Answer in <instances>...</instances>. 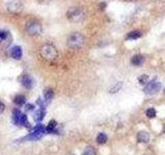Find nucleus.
Wrapping results in <instances>:
<instances>
[{"instance_id": "nucleus-1", "label": "nucleus", "mask_w": 165, "mask_h": 155, "mask_svg": "<svg viewBox=\"0 0 165 155\" xmlns=\"http://www.w3.org/2000/svg\"><path fill=\"white\" fill-rule=\"evenodd\" d=\"M66 17L69 21L73 22V23H79V22L84 21L85 18H86V12L82 7L72 6L68 8Z\"/></svg>"}, {"instance_id": "nucleus-2", "label": "nucleus", "mask_w": 165, "mask_h": 155, "mask_svg": "<svg viewBox=\"0 0 165 155\" xmlns=\"http://www.w3.org/2000/svg\"><path fill=\"white\" fill-rule=\"evenodd\" d=\"M40 56L44 60L47 61H53L56 60L58 57V50L57 48L52 44H44V46L40 48Z\"/></svg>"}, {"instance_id": "nucleus-3", "label": "nucleus", "mask_w": 165, "mask_h": 155, "mask_svg": "<svg viewBox=\"0 0 165 155\" xmlns=\"http://www.w3.org/2000/svg\"><path fill=\"white\" fill-rule=\"evenodd\" d=\"M85 41H86V38H85V36L81 32H73L68 36L67 46L70 49L79 50L85 45Z\"/></svg>"}, {"instance_id": "nucleus-4", "label": "nucleus", "mask_w": 165, "mask_h": 155, "mask_svg": "<svg viewBox=\"0 0 165 155\" xmlns=\"http://www.w3.org/2000/svg\"><path fill=\"white\" fill-rule=\"evenodd\" d=\"M25 30H26L27 34L30 36H37L40 35L42 32V26L36 20H31L28 21L25 25Z\"/></svg>"}, {"instance_id": "nucleus-5", "label": "nucleus", "mask_w": 165, "mask_h": 155, "mask_svg": "<svg viewBox=\"0 0 165 155\" xmlns=\"http://www.w3.org/2000/svg\"><path fill=\"white\" fill-rule=\"evenodd\" d=\"M6 10L8 13L13 14V15H20L24 10V5L19 0H13L6 4Z\"/></svg>"}, {"instance_id": "nucleus-6", "label": "nucleus", "mask_w": 165, "mask_h": 155, "mask_svg": "<svg viewBox=\"0 0 165 155\" xmlns=\"http://www.w3.org/2000/svg\"><path fill=\"white\" fill-rule=\"evenodd\" d=\"M161 89V83L158 81H152L149 84H147V86L144 87V91L148 95H154L156 93H158Z\"/></svg>"}, {"instance_id": "nucleus-7", "label": "nucleus", "mask_w": 165, "mask_h": 155, "mask_svg": "<svg viewBox=\"0 0 165 155\" xmlns=\"http://www.w3.org/2000/svg\"><path fill=\"white\" fill-rule=\"evenodd\" d=\"M20 82H21V84L26 89H31V88H33V86H34L33 78L31 77L30 75H27V74L23 75L22 77L20 78Z\"/></svg>"}, {"instance_id": "nucleus-8", "label": "nucleus", "mask_w": 165, "mask_h": 155, "mask_svg": "<svg viewBox=\"0 0 165 155\" xmlns=\"http://www.w3.org/2000/svg\"><path fill=\"white\" fill-rule=\"evenodd\" d=\"M10 56L11 58L16 59V60H20L23 56V50L20 46H13L10 49Z\"/></svg>"}, {"instance_id": "nucleus-9", "label": "nucleus", "mask_w": 165, "mask_h": 155, "mask_svg": "<svg viewBox=\"0 0 165 155\" xmlns=\"http://www.w3.org/2000/svg\"><path fill=\"white\" fill-rule=\"evenodd\" d=\"M41 137H42V134H40V132L33 131V132H31L30 134H28V136L21 139L20 141H22V142H26V141H38Z\"/></svg>"}, {"instance_id": "nucleus-10", "label": "nucleus", "mask_w": 165, "mask_h": 155, "mask_svg": "<svg viewBox=\"0 0 165 155\" xmlns=\"http://www.w3.org/2000/svg\"><path fill=\"white\" fill-rule=\"evenodd\" d=\"M144 62V57L143 55L140 54H137V55H134L133 57L131 58V63L133 64V65L135 66H140L143 65Z\"/></svg>"}, {"instance_id": "nucleus-11", "label": "nucleus", "mask_w": 165, "mask_h": 155, "mask_svg": "<svg viewBox=\"0 0 165 155\" xmlns=\"http://www.w3.org/2000/svg\"><path fill=\"white\" fill-rule=\"evenodd\" d=\"M137 141L139 143H149L150 134L147 131H139L137 134Z\"/></svg>"}, {"instance_id": "nucleus-12", "label": "nucleus", "mask_w": 165, "mask_h": 155, "mask_svg": "<svg viewBox=\"0 0 165 155\" xmlns=\"http://www.w3.org/2000/svg\"><path fill=\"white\" fill-rule=\"evenodd\" d=\"M45 116V109L44 108H39L38 111H36V113L34 114V120L35 122H40V121L44 119Z\"/></svg>"}, {"instance_id": "nucleus-13", "label": "nucleus", "mask_w": 165, "mask_h": 155, "mask_svg": "<svg viewBox=\"0 0 165 155\" xmlns=\"http://www.w3.org/2000/svg\"><path fill=\"white\" fill-rule=\"evenodd\" d=\"M56 126H57L56 121L55 120H51L49 122V124L47 125V127H45V132H47V134H55V132H57Z\"/></svg>"}, {"instance_id": "nucleus-14", "label": "nucleus", "mask_w": 165, "mask_h": 155, "mask_svg": "<svg viewBox=\"0 0 165 155\" xmlns=\"http://www.w3.org/2000/svg\"><path fill=\"white\" fill-rule=\"evenodd\" d=\"M44 101L47 103H50L52 101L53 97H54V91L51 88L49 89H45L44 93Z\"/></svg>"}, {"instance_id": "nucleus-15", "label": "nucleus", "mask_w": 165, "mask_h": 155, "mask_svg": "<svg viewBox=\"0 0 165 155\" xmlns=\"http://www.w3.org/2000/svg\"><path fill=\"white\" fill-rule=\"evenodd\" d=\"M13 103H15L17 106L22 107V106H24L25 103H26V97H25L24 95H22V94H19V95H17L15 98H13Z\"/></svg>"}, {"instance_id": "nucleus-16", "label": "nucleus", "mask_w": 165, "mask_h": 155, "mask_svg": "<svg viewBox=\"0 0 165 155\" xmlns=\"http://www.w3.org/2000/svg\"><path fill=\"white\" fill-rule=\"evenodd\" d=\"M141 35H143V33L140 32V31L138 30H134V31H131V32H129L127 34V39H132V41H134V39H138L139 37H141Z\"/></svg>"}, {"instance_id": "nucleus-17", "label": "nucleus", "mask_w": 165, "mask_h": 155, "mask_svg": "<svg viewBox=\"0 0 165 155\" xmlns=\"http://www.w3.org/2000/svg\"><path fill=\"white\" fill-rule=\"evenodd\" d=\"M19 125H22L26 128H30V124L28 122V118L25 114H21V117H20V120H19Z\"/></svg>"}, {"instance_id": "nucleus-18", "label": "nucleus", "mask_w": 165, "mask_h": 155, "mask_svg": "<svg viewBox=\"0 0 165 155\" xmlns=\"http://www.w3.org/2000/svg\"><path fill=\"white\" fill-rule=\"evenodd\" d=\"M21 111L18 109H15L13 111V121L16 125H19V120H20V117H21Z\"/></svg>"}, {"instance_id": "nucleus-19", "label": "nucleus", "mask_w": 165, "mask_h": 155, "mask_svg": "<svg viewBox=\"0 0 165 155\" xmlns=\"http://www.w3.org/2000/svg\"><path fill=\"white\" fill-rule=\"evenodd\" d=\"M107 141V136L105 134H103V132H100V134L97 136V143L100 144V145H102V144H105Z\"/></svg>"}, {"instance_id": "nucleus-20", "label": "nucleus", "mask_w": 165, "mask_h": 155, "mask_svg": "<svg viewBox=\"0 0 165 155\" xmlns=\"http://www.w3.org/2000/svg\"><path fill=\"white\" fill-rule=\"evenodd\" d=\"M82 155H96V151L92 146H88V147L85 149Z\"/></svg>"}, {"instance_id": "nucleus-21", "label": "nucleus", "mask_w": 165, "mask_h": 155, "mask_svg": "<svg viewBox=\"0 0 165 155\" xmlns=\"http://www.w3.org/2000/svg\"><path fill=\"white\" fill-rule=\"evenodd\" d=\"M138 83L140 85H146V84L149 83V77L147 75H144V76H140L138 78Z\"/></svg>"}, {"instance_id": "nucleus-22", "label": "nucleus", "mask_w": 165, "mask_h": 155, "mask_svg": "<svg viewBox=\"0 0 165 155\" xmlns=\"http://www.w3.org/2000/svg\"><path fill=\"white\" fill-rule=\"evenodd\" d=\"M33 131H36V132H40V134H45V127L42 124H37V125L34 127V130Z\"/></svg>"}, {"instance_id": "nucleus-23", "label": "nucleus", "mask_w": 165, "mask_h": 155, "mask_svg": "<svg viewBox=\"0 0 165 155\" xmlns=\"http://www.w3.org/2000/svg\"><path fill=\"white\" fill-rule=\"evenodd\" d=\"M146 115H147L148 118H154V117L156 116V111H155V109L151 108V109H149V110H147Z\"/></svg>"}, {"instance_id": "nucleus-24", "label": "nucleus", "mask_w": 165, "mask_h": 155, "mask_svg": "<svg viewBox=\"0 0 165 155\" xmlns=\"http://www.w3.org/2000/svg\"><path fill=\"white\" fill-rule=\"evenodd\" d=\"M122 88V83H117V85H115L113 88L109 89V93H117Z\"/></svg>"}, {"instance_id": "nucleus-25", "label": "nucleus", "mask_w": 165, "mask_h": 155, "mask_svg": "<svg viewBox=\"0 0 165 155\" xmlns=\"http://www.w3.org/2000/svg\"><path fill=\"white\" fill-rule=\"evenodd\" d=\"M7 36H8V33L6 32V31L0 30V39H1V41H4V39H6Z\"/></svg>"}, {"instance_id": "nucleus-26", "label": "nucleus", "mask_w": 165, "mask_h": 155, "mask_svg": "<svg viewBox=\"0 0 165 155\" xmlns=\"http://www.w3.org/2000/svg\"><path fill=\"white\" fill-rule=\"evenodd\" d=\"M34 109H35V107H34V105H32V103H28V105H26V110L28 112H32V111H34Z\"/></svg>"}, {"instance_id": "nucleus-27", "label": "nucleus", "mask_w": 165, "mask_h": 155, "mask_svg": "<svg viewBox=\"0 0 165 155\" xmlns=\"http://www.w3.org/2000/svg\"><path fill=\"white\" fill-rule=\"evenodd\" d=\"M4 109H5V106H4V103H1V101H0V114H1V113H3Z\"/></svg>"}, {"instance_id": "nucleus-28", "label": "nucleus", "mask_w": 165, "mask_h": 155, "mask_svg": "<svg viewBox=\"0 0 165 155\" xmlns=\"http://www.w3.org/2000/svg\"><path fill=\"white\" fill-rule=\"evenodd\" d=\"M0 41H1V39H0Z\"/></svg>"}]
</instances>
